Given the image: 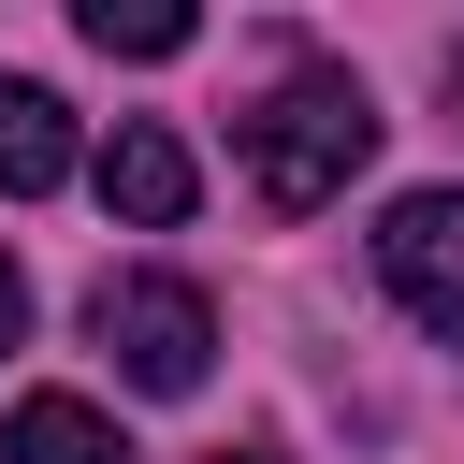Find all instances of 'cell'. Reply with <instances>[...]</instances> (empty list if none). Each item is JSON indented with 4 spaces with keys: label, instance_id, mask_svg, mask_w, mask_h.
Segmentation results:
<instances>
[{
    "label": "cell",
    "instance_id": "cell-1",
    "mask_svg": "<svg viewBox=\"0 0 464 464\" xmlns=\"http://www.w3.org/2000/svg\"><path fill=\"white\" fill-rule=\"evenodd\" d=\"M232 160H246V188H261L276 218H319V203H348V174L377 160V102H362V72L304 58L290 87H261V102L232 116Z\"/></svg>",
    "mask_w": 464,
    "mask_h": 464
},
{
    "label": "cell",
    "instance_id": "cell-2",
    "mask_svg": "<svg viewBox=\"0 0 464 464\" xmlns=\"http://www.w3.org/2000/svg\"><path fill=\"white\" fill-rule=\"evenodd\" d=\"M87 348H102L130 392H203L218 319H203L188 276H102V290H87Z\"/></svg>",
    "mask_w": 464,
    "mask_h": 464
},
{
    "label": "cell",
    "instance_id": "cell-3",
    "mask_svg": "<svg viewBox=\"0 0 464 464\" xmlns=\"http://www.w3.org/2000/svg\"><path fill=\"white\" fill-rule=\"evenodd\" d=\"M377 276H392V304L435 348H464V188H406L377 218Z\"/></svg>",
    "mask_w": 464,
    "mask_h": 464
},
{
    "label": "cell",
    "instance_id": "cell-4",
    "mask_svg": "<svg viewBox=\"0 0 464 464\" xmlns=\"http://www.w3.org/2000/svg\"><path fill=\"white\" fill-rule=\"evenodd\" d=\"M87 188H102V218H130V232H174V218L203 203V174H188V145H174L160 116H130V130L87 160Z\"/></svg>",
    "mask_w": 464,
    "mask_h": 464
},
{
    "label": "cell",
    "instance_id": "cell-5",
    "mask_svg": "<svg viewBox=\"0 0 464 464\" xmlns=\"http://www.w3.org/2000/svg\"><path fill=\"white\" fill-rule=\"evenodd\" d=\"M87 145H72V102L58 87H29V72H0V188L29 203V188H58Z\"/></svg>",
    "mask_w": 464,
    "mask_h": 464
},
{
    "label": "cell",
    "instance_id": "cell-6",
    "mask_svg": "<svg viewBox=\"0 0 464 464\" xmlns=\"http://www.w3.org/2000/svg\"><path fill=\"white\" fill-rule=\"evenodd\" d=\"M0 464H130V435H116L87 392H29V406L0 420Z\"/></svg>",
    "mask_w": 464,
    "mask_h": 464
},
{
    "label": "cell",
    "instance_id": "cell-7",
    "mask_svg": "<svg viewBox=\"0 0 464 464\" xmlns=\"http://www.w3.org/2000/svg\"><path fill=\"white\" fill-rule=\"evenodd\" d=\"M72 29H87L102 58H188V44H203V14H188V0H87Z\"/></svg>",
    "mask_w": 464,
    "mask_h": 464
},
{
    "label": "cell",
    "instance_id": "cell-8",
    "mask_svg": "<svg viewBox=\"0 0 464 464\" xmlns=\"http://www.w3.org/2000/svg\"><path fill=\"white\" fill-rule=\"evenodd\" d=\"M14 334H29V276L0 261V348H14Z\"/></svg>",
    "mask_w": 464,
    "mask_h": 464
},
{
    "label": "cell",
    "instance_id": "cell-9",
    "mask_svg": "<svg viewBox=\"0 0 464 464\" xmlns=\"http://www.w3.org/2000/svg\"><path fill=\"white\" fill-rule=\"evenodd\" d=\"M218 464H276V450H218Z\"/></svg>",
    "mask_w": 464,
    "mask_h": 464
}]
</instances>
